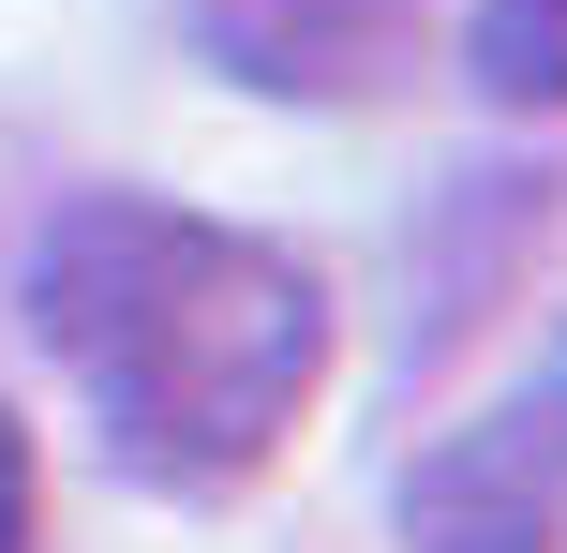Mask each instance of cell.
Listing matches in <instances>:
<instances>
[{"mask_svg":"<svg viewBox=\"0 0 567 553\" xmlns=\"http://www.w3.org/2000/svg\"><path fill=\"white\" fill-rule=\"evenodd\" d=\"M30 345L75 375L120 479L239 494L329 389V285L239 225L75 195L30 239Z\"/></svg>","mask_w":567,"mask_h":553,"instance_id":"cell-1","label":"cell"},{"mask_svg":"<svg viewBox=\"0 0 567 553\" xmlns=\"http://www.w3.org/2000/svg\"><path fill=\"white\" fill-rule=\"evenodd\" d=\"M195 45L225 60L239 90L359 105V90L403 60V0H195Z\"/></svg>","mask_w":567,"mask_h":553,"instance_id":"cell-2","label":"cell"},{"mask_svg":"<svg viewBox=\"0 0 567 553\" xmlns=\"http://www.w3.org/2000/svg\"><path fill=\"white\" fill-rule=\"evenodd\" d=\"M463 60H478L493 105H567V0H478Z\"/></svg>","mask_w":567,"mask_h":553,"instance_id":"cell-3","label":"cell"},{"mask_svg":"<svg viewBox=\"0 0 567 553\" xmlns=\"http://www.w3.org/2000/svg\"><path fill=\"white\" fill-rule=\"evenodd\" d=\"M0 553H30V434H16V404H0Z\"/></svg>","mask_w":567,"mask_h":553,"instance_id":"cell-4","label":"cell"}]
</instances>
